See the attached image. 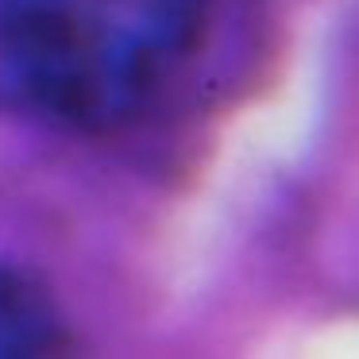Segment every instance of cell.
<instances>
[{"instance_id": "cell-1", "label": "cell", "mask_w": 359, "mask_h": 359, "mask_svg": "<svg viewBox=\"0 0 359 359\" xmlns=\"http://www.w3.org/2000/svg\"><path fill=\"white\" fill-rule=\"evenodd\" d=\"M209 0H0V104L109 135L189 66Z\"/></svg>"}, {"instance_id": "cell-2", "label": "cell", "mask_w": 359, "mask_h": 359, "mask_svg": "<svg viewBox=\"0 0 359 359\" xmlns=\"http://www.w3.org/2000/svg\"><path fill=\"white\" fill-rule=\"evenodd\" d=\"M70 344L55 297L12 266H0V355H58Z\"/></svg>"}]
</instances>
